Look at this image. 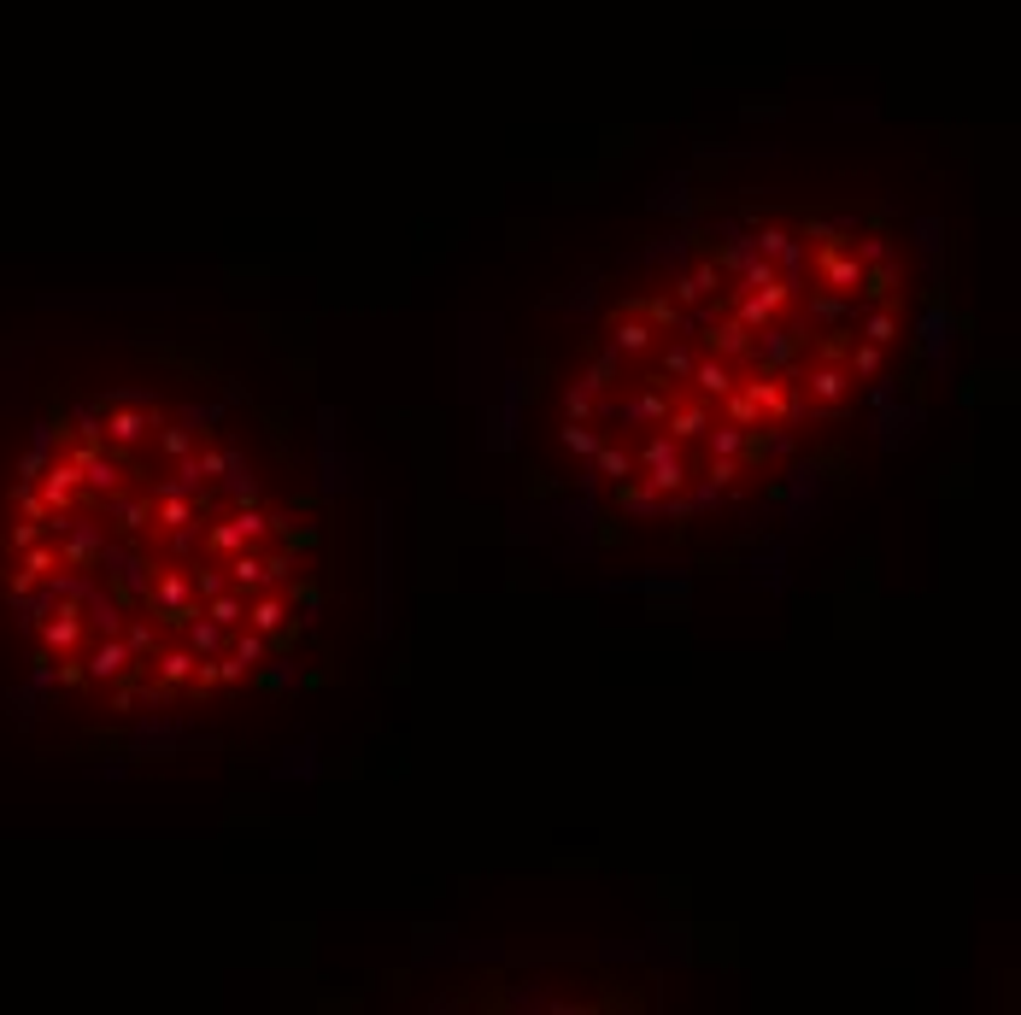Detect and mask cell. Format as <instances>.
Returning a JSON list of instances; mask_svg holds the SVG:
<instances>
[{
  "instance_id": "obj_1",
  "label": "cell",
  "mask_w": 1021,
  "mask_h": 1015,
  "mask_svg": "<svg viewBox=\"0 0 1021 1015\" xmlns=\"http://www.w3.org/2000/svg\"><path fill=\"white\" fill-rule=\"evenodd\" d=\"M265 534H270V517L259 511V505H235V517L212 523L200 546L218 552V558H229V552H241V546H253V540H265Z\"/></svg>"
},
{
  "instance_id": "obj_2",
  "label": "cell",
  "mask_w": 1021,
  "mask_h": 1015,
  "mask_svg": "<svg viewBox=\"0 0 1021 1015\" xmlns=\"http://www.w3.org/2000/svg\"><path fill=\"white\" fill-rule=\"evenodd\" d=\"M793 300V276H775L769 288H752L740 306H734V317L746 323V329H763V323H775V311Z\"/></svg>"
},
{
  "instance_id": "obj_3",
  "label": "cell",
  "mask_w": 1021,
  "mask_h": 1015,
  "mask_svg": "<svg viewBox=\"0 0 1021 1015\" xmlns=\"http://www.w3.org/2000/svg\"><path fill=\"white\" fill-rule=\"evenodd\" d=\"M804 335H793V329H775V323H763V341H752V364L763 370V376H781L787 364H793V353H799Z\"/></svg>"
},
{
  "instance_id": "obj_4",
  "label": "cell",
  "mask_w": 1021,
  "mask_h": 1015,
  "mask_svg": "<svg viewBox=\"0 0 1021 1015\" xmlns=\"http://www.w3.org/2000/svg\"><path fill=\"white\" fill-rule=\"evenodd\" d=\"M816 270H822V288H834V294H851V288L863 282V259H857L851 247H822V253H816Z\"/></svg>"
},
{
  "instance_id": "obj_5",
  "label": "cell",
  "mask_w": 1021,
  "mask_h": 1015,
  "mask_svg": "<svg viewBox=\"0 0 1021 1015\" xmlns=\"http://www.w3.org/2000/svg\"><path fill=\"white\" fill-rule=\"evenodd\" d=\"M716 417H711V399H687V405H669L664 411V429H669V441L681 446V441H705V429H711Z\"/></svg>"
},
{
  "instance_id": "obj_6",
  "label": "cell",
  "mask_w": 1021,
  "mask_h": 1015,
  "mask_svg": "<svg viewBox=\"0 0 1021 1015\" xmlns=\"http://www.w3.org/2000/svg\"><path fill=\"white\" fill-rule=\"evenodd\" d=\"M740 388L757 399V411H763V417H781V423H793V417H799V394H793V388H781V382H775V376H763V370H757L752 382H740Z\"/></svg>"
},
{
  "instance_id": "obj_7",
  "label": "cell",
  "mask_w": 1021,
  "mask_h": 1015,
  "mask_svg": "<svg viewBox=\"0 0 1021 1015\" xmlns=\"http://www.w3.org/2000/svg\"><path fill=\"white\" fill-rule=\"evenodd\" d=\"M752 335H757V329H746L740 317H722V323L711 317L699 341H705V347H711L716 358H746V353H752Z\"/></svg>"
},
{
  "instance_id": "obj_8",
  "label": "cell",
  "mask_w": 1021,
  "mask_h": 1015,
  "mask_svg": "<svg viewBox=\"0 0 1021 1015\" xmlns=\"http://www.w3.org/2000/svg\"><path fill=\"white\" fill-rule=\"evenodd\" d=\"M223 570H229V581H235V593H259V587H270V564L253 552V546L229 552V558H223Z\"/></svg>"
},
{
  "instance_id": "obj_9",
  "label": "cell",
  "mask_w": 1021,
  "mask_h": 1015,
  "mask_svg": "<svg viewBox=\"0 0 1021 1015\" xmlns=\"http://www.w3.org/2000/svg\"><path fill=\"white\" fill-rule=\"evenodd\" d=\"M687 382L699 388V399H722L734 394V370H728V358H693V370H687Z\"/></svg>"
},
{
  "instance_id": "obj_10",
  "label": "cell",
  "mask_w": 1021,
  "mask_h": 1015,
  "mask_svg": "<svg viewBox=\"0 0 1021 1015\" xmlns=\"http://www.w3.org/2000/svg\"><path fill=\"white\" fill-rule=\"evenodd\" d=\"M288 617V599H282V593H270V587H259V593H253V599H247V628H259V634H270V628H276V622Z\"/></svg>"
},
{
  "instance_id": "obj_11",
  "label": "cell",
  "mask_w": 1021,
  "mask_h": 1015,
  "mask_svg": "<svg viewBox=\"0 0 1021 1015\" xmlns=\"http://www.w3.org/2000/svg\"><path fill=\"white\" fill-rule=\"evenodd\" d=\"M611 335H617V341H611V353L634 358V353H646V347H652V335H658V329H652L646 317H628V323L617 317V329H611Z\"/></svg>"
},
{
  "instance_id": "obj_12",
  "label": "cell",
  "mask_w": 1021,
  "mask_h": 1015,
  "mask_svg": "<svg viewBox=\"0 0 1021 1015\" xmlns=\"http://www.w3.org/2000/svg\"><path fill=\"white\" fill-rule=\"evenodd\" d=\"M182 634H188V652H194V658H218V652H223V628L212 617H200V611L188 617Z\"/></svg>"
},
{
  "instance_id": "obj_13",
  "label": "cell",
  "mask_w": 1021,
  "mask_h": 1015,
  "mask_svg": "<svg viewBox=\"0 0 1021 1015\" xmlns=\"http://www.w3.org/2000/svg\"><path fill=\"white\" fill-rule=\"evenodd\" d=\"M89 669L100 675V681H112V675H130V669H141V663H130V646L106 634V646H100V652L89 658Z\"/></svg>"
},
{
  "instance_id": "obj_14",
  "label": "cell",
  "mask_w": 1021,
  "mask_h": 1015,
  "mask_svg": "<svg viewBox=\"0 0 1021 1015\" xmlns=\"http://www.w3.org/2000/svg\"><path fill=\"white\" fill-rule=\"evenodd\" d=\"M646 487H652V493H681V487H687V464H681V452H675V458H658V464H646Z\"/></svg>"
},
{
  "instance_id": "obj_15",
  "label": "cell",
  "mask_w": 1021,
  "mask_h": 1015,
  "mask_svg": "<svg viewBox=\"0 0 1021 1015\" xmlns=\"http://www.w3.org/2000/svg\"><path fill=\"white\" fill-rule=\"evenodd\" d=\"M669 405H675V399L664 394V382H652V388H646V394L634 399V405H628L622 417H628V423H664V411H669Z\"/></svg>"
},
{
  "instance_id": "obj_16",
  "label": "cell",
  "mask_w": 1021,
  "mask_h": 1015,
  "mask_svg": "<svg viewBox=\"0 0 1021 1015\" xmlns=\"http://www.w3.org/2000/svg\"><path fill=\"white\" fill-rule=\"evenodd\" d=\"M658 499H664V493H652V487L634 482V476H622V482H617V505H622V511H634V517H652V511H658Z\"/></svg>"
},
{
  "instance_id": "obj_17",
  "label": "cell",
  "mask_w": 1021,
  "mask_h": 1015,
  "mask_svg": "<svg viewBox=\"0 0 1021 1015\" xmlns=\"http://www.w3.org/2000/svg\"><path fill=\"white\" fill-rule=\"evenodd\" d=\"M628 311H640V317H646L658 335H669V329H687V317H681V306H675V300H634Z\"/></svg>"
},
{
  "instance_id": "obj_18",
  "label": "cell",
  "mask_w": 1021,
  "mask_h": 1015,
  "mask_svg": "<svg viewBox=\"0 0 1021 1015\" xmlns=\"http://www.w3.org/2000/svg\"><path fill=\"white\" fill-rule=\"evenodd\" d=\"M851 388V376H845L840 364H816L810 370V399H822V405H834V399Z\"/></svg>"
},
{
  "instance_id": "obj_19",
  "label": "cell",
  "mask_w": 1021,
  "mask_h": 1015,
  "mask_svg": "<svg viewBox=\"0 0 1021 1015\" xmlns=\"http://www.w3.org/2000/svg\"><path fill=\"white\" fill-rule=\"evenodd\" d=\"M112 523L118 534H141L153 523V493H141V499H124V505H112Z\"/></svg>"
},
{
  "instance_id": "obj_20",
  "label": "cell",
  "mask_w": 1021,
  "mask_h": 1015,
  "mask_svg": "<svg viewBox=\"0 0 1021 1015\" xmlns=\"http://www.w3.org/2000/svg\"><path fill=\"white\" fill-rule=\"evenodd\" d=\"M200 617H212L218 628H235V622L247 617V593H212V599L200 605Z\"/></svg>"
},
{
  "instance_id": "obj_21",
  "label": "cell",
  "mask_w": 1021,
  "mask_h": 1015,
  "mask_svg": "<svg viewBox=\"0 0 1021 1015\" xmlns=\"http://www.w3.org/2000/svg\"><path fill=\"white\" fill-rule=\"evenodd\" d=\"M857 335H863V341H875V347H887V341H898V311H892L887 300H881V306H875L869 317H863V329H857Z\"/></svg>"
},
{
  "instance_id": "obj_22",
  "label": "cell",
  "mask_w": 1021,
  "mask_h": 1015,
  "mask_svg": "<svg viewBox=\"0 0 1021 1015\" xmlns=\"http://www.w3.org/2000/svg\"><path fill=\"white\" fill-rule=\"evenodd\" d=\"M593 464H599V476H611V482H622V476H634V452H628V446H611V441H599V452H593Z\"/></svg>"
},
{
  "instance_id": "obj_23",
  "label": "cell",
  "mask_w": 1021,
  "mask_h": 1015,
  "mask_svg": "<svg viewBox=\"0 0 1021 1015\" xmlns=\"http://www.w3.org/2000/svg\"><path fill=\"white\" fill-rule=\"evenodd\" d=\"M722 405H728V423H734V429H757V423H763V411H757V399L746 394L740 382H734V394H722Z\"/></svg>"
},
{
  "instance_id": "obj_24",
  "label": "cell",
  "mask_w": 1021,
  "mask_h": 1015,
  "mask_svg": "<svg viewBox=\"0 0 1021 1015\" xmlns=\"http://www.w3.org/2000/svg\"><path fill=\"white\" fill-rule=\"evenodd\" d=\"M188 675H194V652H165L159 658V687H188Z\"/></svg>"
},
{
  "instance_id": "obj_25",
  "label": "cell",
  "mask_w": 1021,
  "mask_h": 1015,
  "mask_svg": "<svg viewBox=\"0 0 1021 1015\" xmlns=\"http://www.w3.org/2000/svg\"><path fill=\"white\" fill-rule=\"evenodd\" d=\"M892 282H898V270H892V265H875V270H863V282H857V288H863V294L881 306V300H892Z\"/></svg>"
},
{
  "instance_id": "obj_26",
  "label": "cell",
  "mask_w": 1021,
  "mask_h": 1015,
  "mask_svg": "<svg viewBox=\"0 0 1021 1015\" xmlns=\"http://www.w3.org/2000/svg\"><path fill=\"white\" fill-rule=\"evenodd\" d=\"M558 441H564V452H581V458H593V452H599V441H605V435H593L587 423H564V435H558Z\"/></svg>"
},
{
  "instance_id": "obj_27",
  "label": "cell",
  "mask_w": 1021,
  "mask_h": 1015,
  "mask_svg": "<svg viewBox=\"0 0 1021 1015\" xmlns=\"http://www.w3.org/2000/svg\"><path fill=\"white\" fill-rule=\"evenodd\" d=\"M810 311H816L822 323H840L845 311L857 317V306H845V294H834V288H822V294H810Z\"/></svg>"
},
{
  "instance_id": "obj_28",
  "label": "cell",
  "mask_w": 1021,
  "mask_h": 1015,
  "mask_svg": "<svg viewBox=\"0 0 1021 1015\" xmlns=\"http://www.w3.org/2000/svg\"><path fill=\"white\" fill-rule=\"evenodd\" d=\"M851 382H857V376H875V370H881V347H875V341H851Z\"/></svg>"
},
{
  "instance_id": "obj_29",
  "label": "cell",
  "mask_w": 1021,
  "mask_h": 1015,
  "mask_svg": "<svg viewBox=\"0 0 1021 1015\" xmlns=\"http://www.w3.org/2000/svg\"><path fill=\"white\" fill-rule=\"evenodd\" d=\"M159 452H165V458H188V452H194V429H188V423H171V429L159 435Z\"/></svg>"
},
{
  "instance_id": "obj_30",
  "label": "cell",
  "mask_w": 1021,
  "mask_h": 1015,
  "mask_svg": "<svg viewBox=\"0 0 1021 1015\" xmlns=\"http://www.w3.org/2000/svg\"><path fill=\"white\" fill-rule=\"evenodd\" d=\"M705 435H711V452L716 458H740V441H746V429H734V423H728V429H705Z\"/></svg>"
},
{
  "instance_id": "obj_31",
  "label": "cell",
  "mask_w": 1021,
  "mask_h": 1015,
  "mask_svg": "<svg viewBox=\"0 0 1021 1015\" xmlns=\"http://www.w3.org/2000/svg\"><path fill=\"white\" fill-rule=\"evenodd\" d=\"M265 634H259V628H247V634H241V640H235V658L247 663V669H259V663H265Z\"/></svg>"
},
{
  "instance_id": "obj_32",
  "label": "cell",
  "mask_w": 1021,
  "mask_h": 1015,
  "mask_svg": "<svg viewBox=\"0 0 1021 1015\" xmlns=\"http://www.w3.org/2000/svg\"><path fill=\"white\" fill-rule=\"evenodd\" d=\"M611 382H617V353H605V358H599V364L587 370V382H581V388H587V394H605Z\"/></svg>"
},
{
  "instance_id": "obj_33",
  "label": "cell",
  "mask_w": 1021,
  "mask_h": 1015,
  "mask_svg": "<svg viewBox=\"0 0 1021 1015\" xmlns=\"http://www.w3.org/2000/svg\"><path fill=\"white\" fill-rule=\"evenodd\" d=\"M124 646H130V663H147V652H159V634H153L147 622H135V628H130V640H124Z\"/></svg>"
},
{
  "instance_id": "obj_34",
  "label": "cell",
  "mask_w": 1021,
  "mask_h": 1015,
  "mask_svg": "<svg viewBox=\"0 0 1021 1015\" xmlns=\"http://www.w3.org/2000/svg\"><path fill=\"white\" fill-rule=\"evenodd\" d=\"M47 646H77V611H59V622H47Z\"/></svg>"
},
{
  "instance_id": "obj_35",
  "label": "cell",
  "mask_w": 1021,
  "mask_h": 1015,
  "mask_svg": "<svg viewBox=\"0 0 1021 1015\" xmlns=\"http://www.w3.org/2000/svg\"><path fill=\"white\" fill-rule=\"evenodd\" d=\"M658 370H664V376H687V370H693V353H687V347H664V353H658Z\"/></svg>"
},
{
  "instance_id": "obj_36",
  "label": "cell",
  "mask_w": 1021,
  "mask_h": 1015,
  "mask_svg": "<svg viewBox=\"0 0 1021 1015\" xmlns=\"http://www.w3.org/2000/svg\"><path fill=\"white\" fill-rule=\"evenodd\" d=\"M658 458H675V441H669V435H646V446H640L634 464H658Z\"/></svg>"
},
{
  "instance_id": "obj_37",
  "label": "cell",
  "mask_w": 1021,
  "mask_h": 1015,
  "mask_svg": "<svg viewBox=\"0 0 1021 1015\" xmlns=\"http://www.w3.org/2000/svg\"><path fill=\"white\" fill-rule=\"evenodd\" d=\"M188 581H194V599H200V605H206L212 593H223V575H218V570H194Z\"/></svg>"
},
{
  "instance_id": "obj_38",
  "label": "cell",
  "mask_w": 1021,
  "mask_h": 1015,
  "mask_svg": "<svg viewBox=\"0 0 1021 1015\" xmlns=\"http://www.w3.org/2000/svg\"><path fill=\"white\" fill-rule=\"evenodd\" d=\"M687 282H693V288H699V300H705V294H716V288H722V270H716V265H699Z\"/></svg>"
},
{
  "instance_id": "obj_39",
  "label": "cell",
  "mask_w": 1021,
  "mask_h": 1015,
  "mask_svg": "<svg viewBox=\"0 0 1021 1015\" xmlns=\"http://www.w3.org/2000/svg\"><path fill=\"white\" fill-rule=\"evenodd\" d=\"M564 411H570V423H581V417L593 411V394H587V388H570V394H564Z\"/></svg>"
},
{
  "instance_id": "obj_40",
  "label": "cell",
  "mask_w": 1021,
  "mask_h": 1015,
  "mask_svg": "<svg viewBox=\"0 0 1021 1015\" xmlns=\"http://www.w3.org/2000/svg\"><path fill=\"white\" fill-rule=\"evenodd\" d=\"M241 675H247V663L235 658V652H229V658H218V681H223V687H229V681H241Z\"/></svg>"
},
{
  "instance_id": "obj_41",
  "label": "cell",
  "mask_w": 1021,
  "mask_h": 1015,
  "mask_svg": "<svg viewBox=\"0 0 1021 1015\" xmlns=\"http://www.w3.org/2000/svg\"><path fill=\"white\" fill-rule=\"evenodd\" d=\"M259 687H265V693H282V687H288V669H270V675H259Z\"/></svg>"
},
{
  "instance_id": "obj_42",
  "label": "cell",
  "mask_w": 1021,
  "mask_h": 1015,
  "mask_svg": "<svg viewBox=\"0 0 1021 1015\" xmlns=\"http://www.w3.org/2000/svg\"><path fill=\"white\" fill-rule=\"evenodd\" d=\"M294 599L306 605V617H311V611H317V587H311V581H300V587H294Z\"/></svg>"
}]
</instances>
